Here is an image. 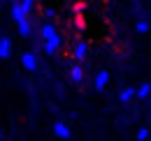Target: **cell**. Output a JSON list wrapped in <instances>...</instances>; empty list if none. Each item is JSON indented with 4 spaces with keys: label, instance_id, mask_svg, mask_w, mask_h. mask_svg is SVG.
Wrapping results in <instances>:
<instances>
[{
    "label": "cell",
    "instance_id": "7c38bea8",
    "mask_svg": "<svg viewBox=\"0 0 151 141\" xmlns=\"http://www.w3.org/2000/svg\"><path fill=\"white\" fill-rule=\"evenodd\" d=\"M151 30V26H149V21H144V19H139L137 23H135V33H139V35H147Z\"/></svg>",
    "mask_w": 151,
    "mask_h": 141
},
{
    "label": "cell",
    "instance_id": "8992f818",
    "mask_svg": "<svg viewBox=\"0 0 151 141\" xmlns=\"http://www.w3.org/2000/svg\"><path fill=\"white\" fill-rule=\"evenodd\" d=\"M109 86V72L107 70H98L93 76V88L95 90H105Z\"/></svg>",
    "mask_w": 151,
    "mask_h": 141
},
{
    "label": "cell",
    "instance_id": "4fadbf2b",
    "mask_svg": "<svg viewBox=\"0 0 151 141\" xmlns=\"http://www.w3.org/2000/svg\"><path fill=\"white\" fill-rule=\"evenodd\" d=\"M72 14H75L77 19H81L86 14V5H84V2H75V5H72Z\"/></svg>",
    "mask_w": 151,
    "mask_h": 141
},
{
    "label": "cell",
    "instance_id": "9a60e30c",
    "mask_svg": "<svg viewBox=\"0 0 151 141\" xmlns=\"http://www.w3.org/2000/svg\"><path fill=\"white\" fill-rule=\"evenodd\" d=\"M0 141H2V134H0Z\"/></svg>",
    "mask_w": 151,
    "mask_h": 141
},
{
    "label": "cell",
    "instance_id": "30bf717a",
    "mask_svg": "<svg viewBox=\"0 0 151 141\" xmlns=\"http://www.w3.org/2000/svg\"><path fill=\"white\" fill-rule=\"evenodd\" d=\"M137 95H135V88L132 86H126V88H121V93H119V100L123 102V104H128V102H132Z\"/></svg>",
    "mask_w": 151,
    "mask_h": 141
},
{
    "label": "cell",
    "instance_id": "6da1fadb",
    "mask_svg": "<svg viewBox=\"0 0 151 141\" xmlns=\"http://www.w3.org/2000/svg\"><path fill=\"white\" fill-rule=\"evenodd\" d=\"M37 37H40V46H42V51L47 53V56H56L63 49V44H65V37L58 30L56 23L42 21L37 26Z\"/></svg>",
    "mask_w": 151,
    "mask_h": 141
},
{
    "label": "cell",
    "instance_id": "ba28073f",
    "mask_svg": "<svg viewBox=\"0 0 151 141\" xmlns=\"http://www.w3.org/2000/svg\"><path fill=\"white\" fill-rule=\"evenodd\" d=\"M12 51H14V44L9 37H0V60H9L12 58Z\"/></svg>",
    "mask_w": 151,
    "mask_h": 141
},
{
    "label": "cell",
    "instance_id": "9c48e42d",
    "mask_svg": "<svg viewBox=\"0 0 151 141\" xmlns=\"http://www.w3.org/2000/svg\"><path fill=\"white\" fill-rule=\"evenodd\" d=\"M40 12H42V19H44L47 23H54V21L58 19V9L56 7H49V5H47V7H42Z\"/></svg>",
    "mask_w": 151,
    "mask_h": 141
},
{
    "label": "cell",
    "instance_id": "5b68a950",
    "mask_svg": "<svg viewBox=\"0 0 151 141\" xmlns=\"http://www.w3.org/2000/svg\"><path fill=\"white\" fill-rule=\"evenodd\" d=\"M51 132H54V137H58V139H70V134H72L70 125L65 123V120H56V123L51 125Z\"/></svg>",
    "mask_w": 151,
    "mask_h": 141
},
{
    "label": "cell",
    "instance_id": "3957f363",
    "mask_svg": "<svg viewBox=\"0 0 151 141\" xmlns=\"http://www.w3.org/2000/svg\"><path fill=\"white\" fill-rule=\"evenodd\" d=\"M21 67L26 72H37V67H40L37 51H23L21 53Z\"/></svg>",
    "mask_w": 151,
    "mask_h": 141
},
{
    "label": "cell",
    "instance_id": "2e32d148",
    "mask_svg": "<svg viewBox=\"0 0 151 141\" xmlns=\"http://www.w3.org/2000/svg\"><path fill=\"white\" fill-rule=\"evenodd\" d=\"M149 104H151V97H149Z\"/></svg>",
    "mask_w": 151,
    "mask_h": 141
},
{
    "label": "cell",
    "instance_id": "8fae6325",
    "mask_svg": "<svg viewBox=\"0 0 151 141\" xmlns=\"http://www.w3.org/2000/svg\"><path fill=\"white\" fill-rule=\"evenodd\" d=\"M135 95H137L139 100H149L151 97V83H142L139 88H135Z\"/></svg>",
    "mask_w": 151,
    "mask_h": 141
},
{
    "label": "cell",
    "instance_id": "52a82bcc",
    "mask_svg": "<svg viewBox=\"0 0 151 141\" xmlns=\"http://www.w3.org/2000/svg\"><path fill=\"white\" fill-rule=\"evenodd\" d=\"M68 76H70V81H72L75 86H81V83H84V67L77 65V63H72L70 70H68Z\"/></svg>",
    "mask_w": 151,
    "mask_h": 141
},
{
    "label": "cell",
    "instance_id": "5bb4252c",
    "mask_svg": "<svg viewBox=\"0 0 151 141\" xmlns=\"http://www.w3.org/2000/svg\"><path fill=\"white\" fill-rule=\"evenodd\" d=\"M135 137H137V141H147V139H149V130H147V127H139Z\"/></svg>",
    "mask_w": 151,
    "mask_h": 141
},
{
    "label": "cell",
    "instance_id": "277c9868",
    "mask_svg": "<svg viewBox=\"0 0 151 141\" xmlns=\"http://www.w3.org/2000/svg\"><path fill=\"white\" fill-rule=\"evenodd\" d=\"M72 60H75L77 65H79V63H84V60H86V58H88V42H86V39H77L75 44H72Z\"/></svg>",
    "mask_w": 151,
    "mask_h": 141
},
{
    "label": "cell",
    "instance_id": "7a4b0ae2",
    "mask_svg": "<svg viewBox=\"0 0 151 141\" xmlns=\"http://www.w3.org/2000/svg\"><path fill=\"white\" fill-rule=\"evenodd\" d=\"M35 9H37L35 0H17L9 7V16L14 21V26H17V23H23V21H30L35 16Z\"/></svg>",
    "mask_w": 151,
    "mask_h": 141
}]
</instances>
